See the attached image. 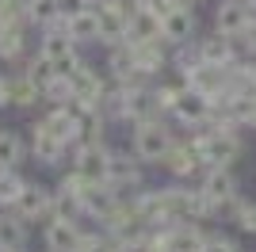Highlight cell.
<instances>
[{
    "instance_id": "obj_1",
    "label": "cell",
    "mask_w": 256,
    "mask_h": 252,
    "mask_svg": "<svg viewBox=\"0 0 256 252\" xmlns=\"http://www.w3.org/2000/svg\"><path fill=\"white\" fill-rule=\"evenodd\" d=\"M192 142L199 146L206 168H234L237 160L245 157V142H241V130L234 126H218V122H206L199 130H192Z\"/></svg>"
},
{
    "instance_id": "obj_2",
    "label": "cell",
    "mask_w": 256,
    "mask_h": 252,
    "mask_svg": "<svg viewBox=\"0 0 256 252\" xmlns=\"http://www.w3.org/2000/svg\"><path fill=\"white\" fill-rule=\"evenodd\" d=\"M176 146V134L164 118H153V122L130 126V153L142 160V164H160L168 157V149Z\"/></svg>"
},
{
    "instance_id": "obj_3",
    "label": "cell",
    "mask_w": 256,
    "mask_h": 252,
    "mask_svg": "<svg viewBox=\"0 0 256 252\" xmlns=\"http://www.w3.org/2000/svg\"><path fill=\"white\" fill-rule=\"evenodd\" d=\"M160 168H164L172 180L192 184V180H199L206 172V160H203V153H199V146L192 142V134H188V138H176V146L168 149V157L160 160Z\"/></svg>"
},
{
    "instance_id": "obj_4",
    "label": "cell",
    "mask_w": 256,
    "mask_h": 252,
    "mask_svg": "<svg viewBox=\"0 0 256 252\" xmlns=\"http://www.w3.org/2000/svg\"><path fill=\"white\" fill-rule=\"evenodd\" d=\"M168 118H176L184 130H199V126L214 122V100L206 92H199V88H192V84H184Z\"/></svg>"
},
{
    "instance_id": "obj_5",
    "label": "cell",
    "mask_w": 256,
    "mask_h": 252,
    "mask_svg": "<svg viewBox=\"0 0 256 252\" xmlns=\"http://www.w3.org/2000/svg\"><path fill=\"white\" fill-rule=\"evenodd\" d=\"M107 184L130 199V195H138L146 188V164H142L134 153H122V149H111V164H107Z\"/></svg>"
},
{
    "instance_id": "obj_6",
    "label": "cell",
    "mask_w": 256,
    "mask_h": 252,
    "mask_svg": "<svg viewBox=\"0 0 256 252\" xmlns=\"http://www.w3.org/2000/svg\"><path fill=\"white\" fill-rule=\"evenodd\" d=\"M38 54H46V58L54 62V69H58L62 76H69L76 65L84 62V58H80V50H76V42L65 34L62 23H58V27H46V31H42V38H38Z\"/></svg>"
},
{
    "instance_id": "obj_7",
    "label": "cell",
    "mask_w": 256,
    "mask_h": 252,
    "mask_svg": "<svg viewBox=\"0 0 256 252\" xmlns=\"http://www.w3.org/2000/svg\"><path fill=\"white\" fill-rule=\"evenodd\" d=\"M27 149H31V157L38 160L42 168H58L69 153H73V146H69L62 134H54L42 118H34V122H31V142H27Z\"/></svg>"
},
{
    "instance_id": "obj_8",
    "label": "cell",
    "mask_w": 256,
    "mask_h": 252,
    "mask_svg": "<svg viewBox=\"0 0 256 252\" xmlns=\"http://www.w3.org/2000/svg\"><path fill=\"white\" fill-rule=\"evenodd\" d=\"M195 8L199 4H188V0H180V4H172L164 16H160V34H164V42L168 46H188V42L199 38V16H195Z\"/></svg>"
},
{
    "instance_id": "obj_9",
    "label": "cell",
    "mask_w": 256,
    "mask_h": 252,
    "mask_svg": "<svg viewBox=\"0 0 256 252\" xmlns=\"http://www.w3.org/2000/svg\"><path fill=\"white\" fill-rule=\"evenodd\" d=\"M130 0H96V20H100V42L104 46H118L126 42V27H130Z\"/></svg>"
},
{
    "instance_id": "obj_10",
    "label": "cell",
    "mask_w": 256,
    "mask_h": 252,
    "mask_svg": "<svg viewBox=\"0 0 256 252\" xmlns=\"http://www.w3.org/2000/svg\"><path fill=\"white\" fill-rule=\"evenodd\" d=\"M69 84H73L76 104H84L88 111H100L104 88H107V69H100V65H92V62H80L73 73H69Z\"/></svg>"
},
{
    "instance_id": "obj_11",
    "label": "cell",
    "mask_w": 256,
    "mask_h": 252,
    "mask_svg": "<svg viewBox=\"0 0 256 252\" xmlns=\"http://www.w3.org/2000/svg\"><path fill=\"white\" fill-rule=\"evenodd\" d=\"M88 237V226L80 218H50L42 230L46 252H80Z\"/></svg>"
},
{
    "instance_id": "obj_12",
    "label": "cell",
    "mask_w": 256,
    "mask_h": 252,
    "mask_svg": "<svg viewBox=\"0 0 256 252\" xmlns=\"http://www.w3.org/2000/svg\"><path fill=\"white\" fill-rule=\"evenodd\" d=\"M107 164H111V149L104 142H84V146H73L69 153V168H76L92 184H107Z\"/></svg>"
},
{
    "instance_id": "obj_13",
    "label": "cell",
    "mask_w": 256,
    "mask_h": 252,
    "mask_svg": "<svg viewBox=\"0 0 256 252\" xmlns=\"http://www.w3.org/2000/svg\"><path fill=\"white\" fill-rule=\"evenodd\" d=\"M252 20L256 12L248 8V0H218L214 4V31L230 34V38H241Z\"/></svg>"
},
{
    "instance_id": "obj_14",
    "label": "cell",
    "mask_w": 256,
    "mask_h": 252,
    "mask_svg": "<svg viewBox=\"0 0 256 252\" xmlns=\"http://www.w3.org/2000/svg\"><path fill=\"white\" fill-rule=\"evenodd\" d=\"M134 46V62H138V73L146 80H160L164 69H172V46L164 38L157 42H130Z\"/></svg>"
},
{
    "instance_id": "obj_15",
    "label": "cell",
    "mask_w": 256,
    "mask_h": 252,
    "mask_svg": "<svg viewBox=\"0 0 256 252\" xmlns=\"http://www.w3.org/2000/svg\"><path fill=\"white\" fill-rule=\"evenodd\" d=\"M16 214H20L23 222H50L54 218V188H42V184H27L20 195V202H16Z\"/></svg>"
},
{
    "instance_id": "obj_16",
    "label": "cell",
    "mask_w": 256,
    "mask_h": 252,
    "mask_svg": "<svg viewBox=\"0 0 256 252\" xmlns=\"http://www.w3.org/2000/svg\"><path fill=\"white\" fill-rule=\"evenodd\" d=\"M65 34L76 42V46H88V42H100V20H96V4H84V8L69 12L62 20Z\"/></svg>"
},
{
    "instance_id": "obj_17",
    "label": "cell",
    "mask_w": 256,
    "mask_h": 252,
    "mask_svg": "<svg viewBox=\"0 0 256 252\" xmlns=\"http://www.w3.org/2000/svg\"><path fill=\"white\" fill-rule=\"evenodd\" d=\"M206 237V222H176L168 226V252H203Z\"/></svg>"
},
{
    "instance_id": "obj_18",
    "label": "cell",
    "mask_w": 256,
    "mask_h": 252,
    "mask_svg": "<svg viewBox=\"0 0 256 252\" xmlns=\"http://www.w3.org/2000/svg\"><path fill=\"white\" fill-rule=\"evenodd\" d=\"M160 34V12L150 8H134L130 12V27H126V42H157Z\"/></svg>"
},
{
    "instance_id": "obj_19",
    "label": "cell",
    "mask_w": 256,
    "mask_h": 252,
    "mask_svg": "<svg viewBox=\"0 0 256 252\" xmlns=\"http://www.w3.org/2000/svg\"><path fill=\"white\" fill-rule=\"evenodd\" d=\"M31 23H0V62H20L27 54Z\"/></svg>"
},
{
    "instance_id": "obj_20",
    "label": "cell",
    "mask_w": 256,
    "mask_h": 252,
    "mask_svg": "<svg viewBox=\"0 0 256 252\" xmlns=\"http://www.w3.org/2000/svg\"><path fill=\"white\" fill-rule=\"evenodd\" d=\"M27 237H31V222H23L16 210H0V244L23 252L27 248Z\"/></svg>"
},
{
    "instance_id": "obj_21",
    "label": "cell",
    "mask_w": 256,
    "mask_h": 252,
    "mask_svg": "<svg viewBox=\"0 0 256 252\" xmlns=\"http://www.w3.org/2000/svg\"><path fill=\"white\" fill-rule=\"evenodd\" d=\"M27 153H31V149H27L20 130L0 126V168H20V160L27 157Z\"/></svg>"
},
{
    "instance_id": "obj_22",
    "label": "cell",
    "mask_w": 256,
    "mask_h": 252,
    "mask_svg": "<svg viewBox=\"0 0 256 252\" xmlns=\"http://www.w3.org/2000/svg\"><path fill=\"white\" fill-rule=\"evenodd\" d=\"M38 104H42V88L27 73H12V107L31 111V107H38Z\"/></svg>"
},
{
    "instance_id": "obj_23",
    "label": "cell",
    "mask_w": 256,
    "mask_h": 252,
    "mask_svg": "<svg viewBox=\"0 0 256 252\" xmlns=\"http://www.w3.org/2000/svg\"><path fill=\"white\" fill-rule=\"evenodd\" d=\"M27 20H31V27H38V31L58 27V23L65 20L62 16V0H27Z\"/></svg>"
},
{
    "instance_id": "obj_24",
    "label": "cell",
    "mask_w": 256,
    "mask_h": 252,
    "mask_svg": "<svg viewBox=\"0 0 256 252\" xmlns=\"http://www.w3.org/2000/svg\"><path fill=\"white\" fill-rule=\"evenodd\" d=\"M27 184H31V180H23L20 168H0V210H12V206H16Z\"/></svg>"
},
{
    "instance_id": "obj_25",
    "label": "cell",
    "mask_w": 256,
    "mask_h": 252,
    "mask_svg": "<svg viewBox=\"0 0 256 252\" xmlns=\"http://www.w3.org/2000/svg\"><path fill=\"white\" fill-rule=\"evenodd\" d=\"M23 73L31 76V80L38 84V88H46V84H50L54 76H58V69H54V62H50V58H46V54H34L31 62L23 65Z\"/></svg>"
},
{
    "instance_id": "obj_26",
    "label": "cell",
    "mask_w": 256,
    "mask_h": 252,
    "mask_svg": "<svg viewBox=\"0 0 256 252\" xmlns=\"http://www.w3.org/2000/svg\"><path fill=\"white\" fill-rule=\"evenodd\" d=\"M73 100V84H69V76H54L50 84L42 88V104H50V107H58V104H69Z\"/></svg>"
},
{
    "instance_id": "obj_27",
    "label": "cell",
    "mask_w": 256,
    "mask_h": 252,
    "mask_svg": "<svg viewBox=\"0 0 256 252\" xmlns=\"http://www.w3.org/2000/svg\"><path fill=\"white\" fill-rule=\"evenodd\" d=\"M234 226H237V230H241V233H248V237H256V202L241 199V210H237Z\"/></svg>"
},
{
    "instance_id": "obj_28",
    "label": "cell",
    "mask_w": 256,
    "mask_h": 252,
    "mask_svg": "<svg viewBox=\"0 0 256 252\" xmlns=\"http://www.w3.org/2000/svg\"><path fill=\"white\" fill-rule=\"evenodd\" d=\"M203 252H241V248H237L234 237H226V233H210L206 244H203Z\"/></svg>"
},
{
    "instance_id": "obj_29",
    "label": "cell",
    "mask_w": 256,
    "mask_h": 252,
    "mask_svg": "<svg viewBox=\"0 0 256 252\" xmlns=\"http://www.w3.org/2000/svg\"><path fill=\"white\" fill-rule=\"evenodd\" d=\"M12 107V73H0V111Z\"/></svg>"
},
{
    "instance_id": "obj_30",
    "label": "cell",
    "mask_w": 256,
    "mask_h": 252,
    "mask_svg": "<svg viewBox=\"0 0 256 252\" xmlns=\"http://www.w3.org/2000/svg\"><path fill=\"white\" fill-rule=\"evenodd\" d=\"M241 38H245V50H248V58H256V20L248 23V31L241 34Z\"/></svg>"
},
{
    "instance_id": "obj_31",
    "label": "cell",
    "mask_w": 256,
    "mask_h": 252,
    "mask_svg": "<svg viewBox=\"0 0 256 252\" xmlns=\"http://www.w3.org/2000/svg\"><path fill=\"white\" fill-rule=\"evenodd\" d=\"M192 4H203V0H192Z\"/></svg>"
}]
</instances>
